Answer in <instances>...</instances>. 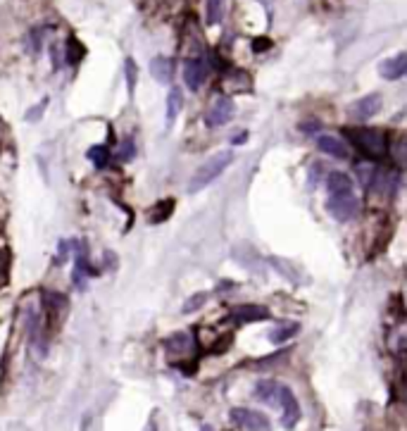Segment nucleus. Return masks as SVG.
Instances as JSON below:
<instances>
[{
	"label": "nucleus",
	"mask_w": 407,
	"mask_h": 431,
	"mask_svg": "<svg viewBox=\"0 0 407 431\" xmlns=\"http://www.w3.org/2000/svg\"><path fill=\"white\" fill-rule=\"evenodd\" d=\"M136 155V146L131 138L124 141V148H119V160H131Z\"/></svg>",
	"instance_id": "27"
},
{
	"label": "nucleus",
	"mask_w": 407,
	"mask_h": 431,
	"mask_svg": "<svg viewBox=\"0 0 407 431\" xmlns=\"http://www.w3.org/2000/svg\"><path fill=\"white\" fill-rule=\"evenodd\" d=\"M231 162H233L231 151H221L217 155H212V158H207L203 165L193 172L191 181H189V193H198V191L207 188L217 176L226 172V167H231Z\"/></svg>",
	"instance_id": "1"
},
{
	"label": "nucleus",
	"mask_w": 407,
	"mask_h": 431,
	"mask_svg": "<svg viewBox=\"0 0 407 431\" xmlns=\"http://www.w3.org/2000/svg\"><path fill=\"white\" fill-rule=\"evenodd\" d=\"M124 76H126V91L129 96H134L136 91V79H139V69H136V62L131 58L124 60Z\"/></svg>",
	"instance_id": "24"
},
{
	"label": "nucleus",
	"mask_w": 407,
	"mask_h": 431,
	"mask_svg": "<svg viewBox=\"0 0 407 431\" xmlns=\"http://www.w3.org/2000/svg\"><path fill=\"white\" fill-rule=\"evenodd\" d=\"M328 212H331L333 220L338 222H350L357 217V212H360V203H357L355 196H346V198H331V201L326 203Z\"/></svg>",
	"instance_id": "6"
},
{
	"label": "nucleus",
	"mask_w": 407,
	"mask_h": 431,
	"mask_svg": "<svg viewBox=\"0 0 407 431\" xmlns=\"http://www.w3.org/2000/svg\"><path fill=\"white\" fill-rule=\"evenodd\" d=\"M253 48H255L257 53L267 51V48H269V41H267V39H257V41H253Z\"/></svg>",
	"instance_id": "31"
},
{
	"label": "nucleus",
	"mask_w": 407,
	"mask_h": 431,
	"mask_svg": "<svg viewBox=\"0 0 407 431\" xmlns=\"http://www.w3.org/2000/svg\"><path fill=\"white\" fill-rule=\"evenodd\" d=\"M378 110H381V96L378 93H369L350 105V115L355 119H369L374 117Z\"/></svg>",
	"instance_id": "9"
},
{
	"label": "nucleus",
	"mask_w": 407,
	"mask_h": 431,
	"mask_svg": "<svg viewBox=\"0 0 407 431\" xmlns=\"http://www.w3.org/2000/svg\"><path fill=\"white\" fill-rule=\"evenodd\" d=\"M348 136L353 138V143L367 155V158L381 160L388 155V138L383 131L369 129V126H357V129H348Z\"/></svg>",
	"instance_id": "2"
},
{
	"label": "nucleus",
	"mask_w": 407,
	"mask_h": 431,
	"mask_svg": "<svg viewBox=\"0 0 407 431\" xmlns=\"http://www.w3.org/2000/svg\"><path fill=\"white\" fill-rule=\"evenodd\" d=\"M269 317V310L262 305H238L233 308L231 320L236 324H250V322H264Z\"/></svg>",
	"instance_id": "11"
},
{
	"label": "nucleus",
	"mask_w": 407,
	"mask_h": 431,
	"mask_svg": "<svg viewBox=\"0 0 407 431\" xmlns=\"http://www.w3.org/2000/svg\"><path fill=\"white\" fill-rule=\"evenodd\" d=\"M84 55H86V48L79 44L74 36H71L67 44H64V60H67L69 65H79Z\"/></svg>",
	"instance_id": "20"
},
{
	"label": "nucleus",
	"mask_w": 407,
	"mask_h": 431,
	"mask_svg": "<svg viewBox=\"0 0 407 431\" xmlns=\"http://www.w3.org/2000/svg\"><path fill=\"white\" fill-rule=\"evenodd\" d=\"M378 74L388 81H396V79H403L407 74V53H398L396 58H388L378 65Z\"/></svg>",
	"instance_id": "10"
},
{
	"label": "nucleus",
	"mask_w": 407,
	"mask_h": 431,
	"mask_svg": "<svg viewBox=\"0 0 407 431\" xmlns=\"http://www.w3.org/2000/svg\"><path fill=\"white\" fill-rule=\"evenodd\" d=\"M181 108H184L181 91L171 88L169 93H167V126H171V124L176 122V117H179V112H181Z\"/></svg>",
	"instance_id": "17"
},
{
	"label": "nucleus",
	"mask_w": 407,
	"mask_h": 431,
	"mask_svg": "<svg viewBox=\"0 0 407 431\" xmlns=\"http://www.w3.org/2000/svg\"><path fill=\"white\" fill-rule=\"evenodd\" d=\"M326 186H328V193L331 198H346V196H353V179L343 172H331L326 174Z\"/></svg>",
	"instance_id": "12"
},
{
	"label": "nucleus",
	"mask_w": 407,
	"mask_h": 431,
	"mask_svg": "<svg viewBox=\"0 0 407 431\" xmlns=\"http://www.w3.org/2000/svg\"><path fill=\"white\" fill-rule=\"evenodd\" d=\"M231 334H224V336H221V341L219 343H214V348H212V353H224L226 348H228V345H231Z\"/></svg>",
	"instance_id": "30"
},
{
	"label": "nucleus",
	"mask_w": 407,
	"mask_h": 431,
	"mask_svg": "<svg viewBox=\"0 0 407 431\" xmlns=\"http://www.w3.org/2000/svg\"><path fill=\"white\" fill-rule=\"evenodd\" d=\"M48 108V98H43V101L39 103V105H34V108L31 110H26V119H29V122H39V117L43 115V110H46Z\"/></svg>",
	"instance_id": "26"
},
{
	"label": "nucleus",
	"mask_w": 407,
	"mask_h": 431,
	"mask_svg": "<svg viewBox=\"0 0 407 431\" xmlns=\"http://www.w3.org/2000/svg\"><path fill=\"white\" fill-rule=\"evenodd\" d=\"M89 160L96 165L98 169H103L110 165V151H107L105 146H93L89 151Z\"/></svg>",
	"instance_id": "23"
},
{
	"label": "nucleus",
	"mask_w": 407,
	"mask_h": 431,
	"mask_svg": "<svg viewBox=\"0 0 407 431\" xmlns=\"http://www.w3.org/2000/svg\"><path fill=\"white\" fill-rule=\"evenodd\" d=\"M276 405H281V424H283V429H293V427H296V424L300 422V405H298V398L293 395V391H291L288 386H281Z\"/></svg>",
	"instance_id": "4"
},
{
	"label": "nucleus",
	"mask_w": 407,
	"mask_h": 431,
	"mask_svg": "<svg viewBox=\"0 0 407 431\" xmlns=\"http://www.w3.org/2000/svg\"><path fill=\"white\" fill-rule=\"evenodd\" d=\"M300 129H303V131H317L319 122H305V124H300Z\"/></svg>",
	"instance_id": "32"
},
{
	"label": "nucleus",
	"mask_w": 407,
	"mask_h": 431,
	"mask_svg": "<svg viewBox=\"0 0 407 431\" xmlns=\"http://www.w3.org/2000/svg\"><path fill=\"white\" fill-rule=\"evenodd\" d=\"M231 117H233V101L226 96H219L212 101L210 110H207V115H205V122H207V126H212L214 129V126L228 124V119Z\"/></svg>",
	"instance_id": "5"
},
{
	"label": "nucleus",
	"mask_w": 407,
	"mask_h": 431,
	"mask_svg": "<svg viewBox=\"0 0 407 431\" xmlns=\"http://www.w3.org/2000/svg\"><path fill=\"white\" fill-rule=\"evenodd\" d=\"M231 422L243 431H269L271 424L262 412L257 410H248V407H236L231 410Z\"/></svg>",
	"instance_id": "3"
},
{
	"label": "nucleus",
	"mask_w": 407,
	"mask_h": 431,
	"mask_svg": "<svg viewBox=\"0 0 407 431\" xmlns=\"http://www.w3.org/2000/svg\"><path fill=\"white\" fill-rule=\"evenodd\" d=\"M43 305H46L50 317H55V315H60L64 308H67V298H64V295H60V293L46 291V293H43Z\"/></svg>",
	"instance_id": "18"
},
{
	"label": "nucleus",
	"mask_w": 407,
	"mask_h": 431,
	"mask_svg": "<svg viewBox=\"0 0 407 431\" xmlns=\"http://www.w3.org/2000/svg\"><path fill=\"white\" fill-rule=\"evenodd\" d=\"M246 136H248V133H246V131H241L238 136H233V138H231V143H233V146H236V143H238V146H241V143H246Z\"/></svg>",
	"instance_id": "33"
},
{
	"label": "nucleus",
	"mask_w": 407,
	"mask_h": 431,
	"mask_svg": "<svg viewBox=\"0 0 407 431\" xmlns=\"http://www.w3.org/2000/svg\"><path fill=\"white\" fill-rule=\"evenodd\" d=\"M269 265L274 267V270L281 274L286 281H291V284H303V281H305L303 274L298 272V267L291 265L288 260H283V258H269Z\"/></svg>",
	"instance_id": "14"
},
{
	"label": "nucleus",
	"mask_w": 407,
	"mask_h": 431,
	"mask_svg": "<svg viewBox=\"0 0 407 431\" xmlns=\"http://www.w3.org/2000/svg\"><path fill=\"white\" fill-rule=\"evenodd\" d=\"M278 358H283V353H278V355H269V358H262L253 362V370H267V365H276Z\"/></svg>",
	"instance_id": "28"
},
{
	"label": "nucleus",
	"mask_w": 407,
	"mask_h": 431,
	"mask_svg": "<svg viewBox=\"0 0 407 431\" xmlns=\"http://www.w3.org/2000/svg\"><path fill=\"white\" fill-rule=\"evenodd\" d=\"M164 348H167L169 355H176V353H179V358H181L193 348V336L186 334V331H181V334H174L167 343H164Z\"/></svg>",
	"instance_id": "15"
},
{
	"label": "nucleus",
	"mask_w": 407,
	"mask_h": 431,
	"mask_svg": "<svg viewBox=\"0 0 407 431\" xmlns=\"http://www.w3.org/2000/svg\"><path fill=\"white\" fill-rule=\"evenodd\" d=\"M278 391H281V384H276V381H260V384L255 386L257 400L269 402V405L278 402Z\"/></svg>",
	"instance_id": "16"
},
{
	"label": "nucleus",
	"mask_w": 407,
	"mask_h": 431,
	"mask_svg": "<svg viewBox=\"0 0 407 431\" xmlns=\"http://www.w3.org/2000/svg\"><path fill=\"white\" fill-rule=\"evenodd\" d=\"M50 55H53V65H55V69H60L62 62H64V51H60V46L53 44V46H50Z\"/></svg>",
	"instance_id": "29"
},
{
	"label": "nucleus",
	"mask_w": 407,
	"mask_h": 431,
	"mask_svg": "<svg viewBox=\"0 0 407 431\" xmlns=\"http://www.w3.org/2000/svg\"><path fill=\"white\" fill-rule=\"evenodd\" d=\"M317 148L324 155H331V158H336V160H348L350 158V148L343 143V138L331 136V133H319Z\"/></svg>",
	"instance_id": "8"
},
{
	"label": "nucleus",
	"mask_w": 407,
	"mask_h": 431,
	"mask_svg": "<svg viewBox=\"0 0 407 431\" xmlns=\"http://www.w3.org/2000/svg\"><path fill=\"white\" fill-rule=\"evenodd\" d=\"M300 331V324L298 322H291V324H283V327H278V329H274L269 334V341L271 343H283V341H288V338H293Z\"/></svg>",
	"instance_id": "21"
},
{
	"label": "nucleus",
	"mask_w": 407,
	"mask_h": 431,
	"mask_svg": "<svg viewBox=\"0 0 407 431\" xmlns=\"http://www.w3.org/2000/svg\"><path fill=\"white\" fill-rule=\"evenodd\" d=\"M205 79H207V65H205V60L191 58V60L184 62V81H186V86H189L191 91L203 88Z\"/></svg>",
	"instance_id": "7"
},
{
	"label": "nucleus",
	"mask_w": 407,
	"mask_h": 431,
	"mask_svg": "<svg viewBox=\"0 0 407 431\" xmlns=\"http://www.w3.org/2000/svg\"><path fill=\"white\" fill-rule=\"evenodd\" d=\"M226 15V0H207V24H219Z\"/></svg>",
	"instance_id": "19"
},
{
	"label": "nucleus",
	"mask_w": 407,
	"mask_h": 431,
	"mask_svg": "<svg viewBox=\"0 0 407 431\" xmlns=\"http://www.w3.org/2000/svg\"><path fill=\"white\" fill-rule=\"evenodd\" d=\"M171 212H174V201H162V203H157L155 208L150 210V222L157 224V222L169 220Z\"/></svg>",
	"instance_id": "22"
},
{
	"label": "nucleus",
	"mask_w": 407,
	"mask_h": 431,
	"mask_svg": "<svg viewBox=\"0 0 407 431\" xmlns=\"http://www.w3.org/2000/svg\"><path fill=\"white\" fill-rule=\"evenodd\" d=\"M150 74H153L155 81L169 83L171 76H174V62L164 58V55H157V58H153V62H150Z\"/></svg>",
	"instance_id": "13"
},
{
	"label": "nucleus",
	"mask_w": 407,
	"mask_h": 431,
	"mask_svg": "<svg viewBox=\"0 0 407 431\" xmlns=\"http://www.w3.org/2000/svg\"><path fill=\"white\" fill-rule=\"evenodd\" d=\"M207 303V293H196V295H191L189 300L184 303V310L181 313L184 315H191V313H196V310H200Z\"/></svg>",
	"instance_id": "25"
}]
</instances>
